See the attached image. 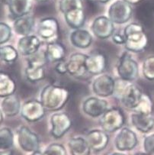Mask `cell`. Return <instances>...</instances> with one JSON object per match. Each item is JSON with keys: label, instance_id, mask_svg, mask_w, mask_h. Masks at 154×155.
I'll return each mask as SVG.
<instances>
[{"label": "cell", "instance_id": "obj_1", "mask_svg": "<svg viewBox=\"0 0 154 155\" xmlns=\"http://www.w3.org/2000/svg\"><path fill=\"white\" fill-rule=\"evenodd\" d=\"M70 99V93L64 87L54 84L46 86L41 93V102L45 109L58 111L62 109Z\"/></svg>", "mask_w": 154, "mask_h": 155}, {"label": "cell", "instance_id": "obj_2", "mask_svg": "<svg viewBox=\"0 0 154 155\" xmlns=\"http://www.w3.org/2000/svg\"><path fill=\"white\" fill-rule=\"evenodd\" d=\"M60 9L70 27L74 29L83 27L86 21L83 0H61Z\"/></svg>", "mask_w": 154, "mask_h": 155}, {"label": "cell", "instance_id": "obj_3", "mask_svg": "<svg viewBox=\"0 0 154 155\" xmlns=\"http://www.w3.org/2000/svg\"><path fill=\"white\" fill-rule=\"evenodd\" d=\"M124 47L132 52H140L146 48L148 38L143 26L138 23L129 24L124 28Z\"/></svg>", "mask_w": 154, "mask_h": 155}, {"label": "cell", "instance_id": "obj_4", "mask_svg": "<svg viewBox=\"0 0 154 155\" xmlns=\"http://www.w3.org/2000/svg\"><path fill=\"white\" fill-rule=\"evenodd\" d=\"M125 122L124 115L119 108L113 107L102 115L99 121L102 130L105 132H114L123 127Z\"/></svg>", "mask_w": 154, "mask_h": 155}, {"label": "cell", "instance_id": "obj_5", "mask_svg": "<svg viewBox=\"0 0 154 155\" xmlns=\"http://www.w3.org/2000/svg\"><path fill=\"white\" fill-rule=\"evenodd\" d=\"M48 62L45 54H34L28 59L25 69V76L31 83H36L44 78V65Z\"/></svg>", "mask_w": 154, "mask_h": 155}, {"label": "cell", "instance_id": "obj_6", "mask_svg": "<svg viewBox=\"0 0 154 155\" xmlns=\"http://www.w3.org/2000/svg\"><path fill=\"white\" fill-rule=\"evenodd\" d=\"M132 10L130 4L124 0H118L111 5L108 9V18L114 23L124 24L131 18Z\"/></svg>", "mask_w": 154, "mask_h": 155}, {"label": "cell", "instance_id": "obj_7", "mask_svg": "<svg viewBox=\"0 0 154 155\" xmlns=\"http://www.w3.org/2000/svg\"><path fill=\"white\" fill-rule=\"evenodd\" d=\"M18 142L23 150L27 152H34L39 150L40 139L39 137L31 131L28 127L21 126L18 129Z\"/></svg>", "mask_w": 154, "mask_h": 155}, {"label": "cell", "instance_id": "obj_8", "mask_svg": "<svg viewBox=\"0 0 154 155\" xmlns=\"http://www.w3.org/2000/svg\"><path fill=\"white\" fill-rule=\"evenodd\" d=\"M120 78L125 81H133L138 76V64L130 55L124 54L120 59L118 66Z\"/></svg>", "mask_w": 154, "mask_h": 155}, {"label": "cell", "instance_id": "obj_9", "mask_svg": "<svg viewBox=\"0 0 154 155\" xmlns=\"http://www.w3.org/2000/svg\"><path fill=\"white\" fill-rule=\"evenodd\" d=\"M21 116L30 122H38L45 115V108L41 102L38 100L27 101L23 104L21 109Z\"/></svg>", "mask_w": 154, "mask_h": 155}, {"label": "cell", "instance_id": "obj_10", "mask_svg": "<svg viewBox=\"0 0 154 155\" xmlns=\"http://www.w3.org/2000/svg\"><path fill=\"white\" fill-rule=\"evenodd\" d=\"M52 136L55 138L62 137L72 126V120L67 114L56 113L51 118Z\"/></svg>", "mask_w": 154, "mask_h": 155}, {"label": "cell", "instance_id": "obj_11", "mask_svg": "<svg viewBox=\"0 0 154 155\" xmlns=\"http://www.w3.org/2000/svg\"><path fill=\"white\" fill-rule=\"evenodd\" d=\"M38 34L44 40L50 42L56 41L59 35V24L56 18L48 17L43 18L38 25Z\"/></svg>", "mask_w": 154, "mask_h": 155}, {"label": "cell", "instance_id": "obj_12", "mask_svg": "<svg viewBox=\"0 0 154 155\" xmlns=\"http://www.w3.org/2000/svg\"><path fill=\"white\" fill-rule=\"evenodd\" d=\"M87 55L81 53L73 54L67 62V73L76 78H81L87 72L86 62Z\"/></svg>", "mask_w": 154, "mask_h": 155}, {"label": "cell", "instance_id": "obj_13", "mask_svg": "<svg viewBox=\"0 0 154 155\" xmlns=\"http://www.w3.org/2000/svg\"><path fill=\"white\" fill-rule=\"evenodd\" d=\"M113 21L108 17L99 16L94 20L92 31L95 36L101 39H106L113 35L114 31Z\"/></svg>", "mask_w": 154, "mask_h": 155}, {"label": "cell", "instance_id": "obj_14", "mask_svg": "<svg viewBox=\"0 0 154 155\" xmlns=\"http://www.w3.org/2000/svg\"><path fill=\"white\" fill-rule=\"evenodd\" d=\"M142 96L143 93L138 87L136 85L129 84L126 86L120 99L124 107L134 109L141 100Z\"/></svg>", "mask_w": 154, "mask_h": 155}, {"label": "cell", "instance_id": "obj_15", "mask_svg": "<svg viewBox=\"0 0 154 155\" xmlns=\"http://www.w3.org/2000/svg\"><path fill=\"white\" fill-rule=\"evenodd\" d=\"M137 143V134L127 128H123L115 138V146L121 151L133 150Z\"/></svg>", "mask_w": 154, "mask_h": 155}, {"label": "cell", "instance_id": "obj_16", "mask_svg": "<svg viewBox=\"0 0 154 155\" xmlns=\"http://www.w3.org/2000/svg\"><path fill=\"white\" fill-rule=\"evenodd\" d=\"M115 81L108 75H102L95 79L92 84L93 92L101 97H108L114 94Z\"/></svg>", "mask_w": 154, "mask_h": 155}, {"label": "cell", "instance_id": "obj_17", "mask_svg": "<svg viewBox=\"0 0 154 155\" xmlns=\"http://www.w3.org/2000/svg\"><path fill=\"white\" fill-rule=\"evenodd\" d=\"M83 112L93 118L102 116L108 110V102L96 97L88 98L83 105Z\"/></svg>", "mask_w": 154, "mask_h": 155}, {"label": "cell", "instance_id": "obj_18", "mask_svg": "<svg viewBox=\"0 0 154 155\" xmlns=\"http://www.w3.org/2000/svg\"><path fill=\"white\" fill-rule=\"evenodd\" d=\"M41 41L36 35L23 36L18 43V51L23 56H31L38 51Z\"/></svg>", "mask_w": 154, "mask_h": 155}, {"label": "cell", "instance_id": "obj_19", "mask_svg": "<svg viewBox=\"0 0 154 155\" xmlns=\"http://www.w3.org/2000/svg\"><path fill=\"white\" fill-rule=\"evenodd\" d=\"M86 141L92 150L99 152L107 147L109 137L105 131L92 130L86 135Z\"/></svg>", "mask_w": 154, "mask_h": 155}, {"label": "cell", "instance_id": "obj_20", "mask_svg": "<svg viewBox=\"0 0 154 155\" xmlns=\"http://www.w3.org/2000/svg\"><path fill=\"white\" fill-rule=\"evenodd\" d=\"M106 58L102 53H95L87 57L86 62L87 72L92 75H99L106 68Z\"/></svg>", "mask_w": 154, "mask_h": 155}, {"label": "cell", "instance_id": "obj_21", "mask_svg": "<svg viewBox=\"0 0 154 155\" xmlns=\"http://www.w3.org/2000/svg\"><path fill=\"white\" fill-rule=\"evenodd\" d=\"M131 121L133 126L143 133L149 132L154 127V118L151 115L134 112Z\"/></svg>", "mask_w": 154, "mask_h": 155}, {"label": "cell", "instance_id": "obj_22", "mask_svg": "<svg viewBox=\"0 0 154 155\" xmlns=\"http://www.w3.org/2000/svg\"><path fill=\"white\" fill-rule=\"evenodd\" d=\"M45 56L48 62L55 63L63 61L66 56L65 47L57 41L50 42L47 46Z\"/></svg>", "mask_w": 154, "mask_h": 155}, {"label": "cell", "instance_id": "obj_23", "mask_svg": "<svg viewBox=\"0 0 154 155\" xmlns=\"http://www.w3.org/2000/svg\"><path fill=\"white\" fill-rule=\"evenodd\" d=\"M8 6L11 14L15 18L28 15L31 9V0H8Z\"/></svg>", "mask_w": 154, "mask_h": 155}, {"label": "cell", "instance_id": "obj_24", "mask_svg": "<svg viewBox=\"0 0 154 155\" xmlns=\"http://www.w3.org/2000/svg\"><path fill=\"white\" fill-rule=\"evenodd\" d=\"M2 112L7 117H13L21 111V103L18 97L15 95H11L4 98L1 104Z\"/></svg>", "mask_w": 154, "mask_h": 155}, {"label": "cell", "instance_id": "obj_25", "mask_svg": "<svg viewBox=\"0 0 154 155\" xmlns=\"http://www.w3.org/2000/svg\"><path fill=\"white\" fill-rule=\"evenodd\" d=\"M70 41L73 46L84 49L90 46L92 42V37L88 31L79 28L72 32Z\"/></svg>", "mask_w": 154, "mask_h": 155}, {"label": "cell", "instance_id": "obj_26", "mask_svg": "<svg viewBox=\"0 0 154 155\" xmlns=\"http://www.w3.org/2000/svg\"><path fill=\"white\" fill-rule=\"evenodd\" d=\"M34 26V18L33 16L26 15L18 18L14 22V30L18 35L22 36L29 35Z\"/></svg>", "mask_w": 154, "mask_h": 155}, {"label": "cell", "instance_id": "obj_27", "mask_svg": "<svg viewBox=\"0 0 154 155\" xmlns=\"http://www.w3.org/2000/svg\"><path fill=\"white\" fill-rule=\"evenodd\" d=\"M69 148L72 155H89L92 150L86 139L81 137L71 138L69 141Z\"/></svg>", "mask_w": 154, "mask_h": 155}, {"label": "cell", "instance_id": "obj_28", "mask_svg": "<svg viewBox=\"0 0 154 155\" xmlns=\"http://www.w3.org/2000/svg\"><path fill=\"white\" fill-rule=\"evenodd\" d=\"M16 84L15 80L5 72L0 74V96L2 98L13 95L15 92Z\"/></svg>", "mask_w": 154, "mask_h": 155}, {"label": "cell", "instance_id": "obj_29", "mask_svg": "<svg viewBox=\"0 0 154 155\" xmlns=\"http://www.w3.org/2000/svg\"><path fill=\"white\" fill-rule=\"evenodd\" d=\"M14 137L11 130L8 128H3L0 131V146L1 150H9L13 146Z\"/></svg>", "mask_w": 154, "mask_h": 155}, {"label": "cell", "instance_id": "obj_30", "mask_svg": "<svg viewBox=\"0 0 154 155\" xmlns=\"http://www.w3.org/2000/svg\"><path fill=\"white\" fill-rule=\"evenodd\" d=\"M0 53H1V59L8 64L15 62L18 57V51L11 45L2 46L0 49Z\"/></svg>", "mask_w": 154, "mask_h": 155}, {"label": "cell", "instance_id": "obj_31", "mask_svg": "<svg viewBox=\"0 0 154 155\" xmlns=\"http://www.w3.org/2000/svg\"><path fill=\"white\" fill-rule=\"evenodd\" d=\"M152 108H153V104H152L151 98L148 95L143 94L141 100L139 102V104L137 105V107L133 110L135 112H137V113L151 115L152 112Z\"/></svg>", "mask_w": 154, "mask_h": 155}, {"label": "cell", "instance_id": "obj_32", "mask_svg": "<svg viewBox=\"0 0 154 155\" xmlns=\"http://www.w3.org/2000/svg\"><path fill=\"white\" fill-rule=\"evenodd\" d=\"M142 71L145 78L154 80V56L149 57L143 61Z\"/></svg>", "mask_w": 154, "mask_h": 155}, {"label": "cell", "instance_id": "obj_33", "mask_svg": "<svg viewBox=\"0 0 154 155\" xmlns=\"http://www.w3.org/2000/svg\"><path fill=\"white\" fill-rule=\"evenodd\" d=\"M45 152L48 153V155H67V150L64 146L61 144H57V143L50 144Z\"/></svg>", "mask_w": 154, "mask_h": 155}, {"label": "cell", "instance_id": "obj_34", "mask_svg": "<svg viewBox=\"0 0 154 155\" xmlns=\"http://www.w3.org/2000/svg\"><path fill=\"white\" fill-rule=\"evenodd\" d=\"M11 35V28L5 23L2 22L0 24V43L1 45L8 41Z\"/></svg>", "mask_w": 154, "mask_h": 155}, {"label": "cell", "instance_id": "obj_35", "mask_svg": "<svg viewBox=\"0 0 154 155\" xmlns=\"http://www.w3.org/2000/svg\"><path fill=\"white\" fill-rule=\"evenodd\" d=\"M143 147L146 153L149 155L154 153V134L145 137Z\"/></svg>", "mask_w": 154, "mask_h": 155}, {"label": "cell", "instance_id": "obj_36", "mask_svg": "<svg viewBox=\"0 0 154 155\" xmlns=\"http://www.w3.org/2000/svg\"><path fill=\"white\" fill-rule=\"evenodd\" d=\"M55 70L57 71V73H59L61 74H64L66 73H67V62H65L64 61L57 62V66L55 67Z\"/></svg>", "mask_w": 154, "mask_h": 155}, {"label": "cell", "instance_id": "obj_37", "mask_svg": "<svg viewBox=\"0 0 154 155\" xmlns=\"http://www.w3.org/2000/svg\"><path fill=\"white\" fill-rule=\"evenodd\" d=\"M112 41L115 44H118V45H124L125 38H124V35L115 34V35H112Z\"/></svg>", "mask_w": 154, "mask_h": 155}, {"label": "cell", "instance_id": "obj_38", "mask_svg": "<svg viewBox=\"0 0 154 155\" xmlns=\"http://www.w3.org/2000/svg\"><path fill=\"white\" fill-rule=\"evenodd\" d=\"M125 2H127V3L130 4V5H135V4L139 3V2H142L143 0H124Z\"/></svg>", "mask_w": 154, "mask_h": 155}, {"label": "cell", "instance_id": "obj_39", "mask_svg": "<svg viewBox=\"0 0 154 155\" xmlns=\"http://www.w3.org/2000/svg\"><path fill=\"white\" fill-rule=\"evenodd\" d=\"M0 155H12V152L10 150H2Z\"/></svg>", "mask_w": 154, "mask_h": 155}, {"label": "cell", "instance_id": "obj_40", "mask_svg": "<svg viewBox=\"0 0 154 155\" xmlns=\"http://www.w3.org/2000/svg\"><path fill=\"white\" fill-rule=\"evenodd\" d=\"M31 155H48V153H47L45 151L44 152H41V151H40V150H37V151L33 152V153H32Z\"/></svg>", "mask_w": 154, "mask_h": 155}, {"label": "cell", "instance_id": "obj_41", "mask_svg": "<svg viewBox=\"0 0 154 155\" xmlns=\"http://www.w3.org/2000/svg\"><path fill=\"white\" fill-rule=\"evenodd\" d=\"M91 2H101V3H105V2H108L109 0H89Z\"/></svg>", "mask_w": 154, "mask_h": 155}, {"label": "cell", "instance_id": "obj_42", "mask_svg": "<svg viewBox=\"0 0 154 155\" xmlns=\"http://www.w3.org/2000/svg\"><path fill=\"white\" fill-rule=\"evenodd\" d=\"M111 155H124V154H123V153H114Z\"/></svg>", "mask_w": 154, "mask_h": 155}, {"label": "cell", "instance_id": "obj_43", "mask_svg": "<svg viewBox=\"0 0 154 155\" xmlns=\"http://www.w3.org/2000/svg\"><path fill=\"white\" fill-rule=\"evenodd\" d=\"M136 155H149V154H148V153H137V154Z\"/></svg>", "mask_w": 154, "mask_h": 155}, {"label": "cell", "instance_id": "obj_44", "mask_svg": "<svg viewBox=\"0 0 154 155\" xmlns=\"http://www.w3.org/2000/svg\"><path fill=\"white\" fill-rule=\"evenodd\" d=\"M36 1H38V2H45L47 0H36Z\"/></svg>", "mask_w": 154, "mask_h": 155}]
</instances>
